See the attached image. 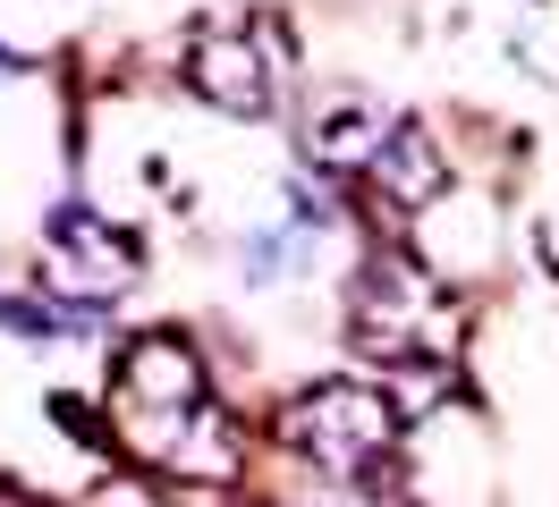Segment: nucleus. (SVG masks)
Wrapping results in <instances>:
<instances>
[{
	"label": "nucleus",
	"mask_w": 559,
	"mask_h": 507,
	"mask_svg": "<svg viewBox=\"0 0 559 507\" xmlns=\"http://www.w3.org/2000/svg\"><path fill=\"white\" fill-rule=\"evenodd\" d=\"M187 85L229 110V119H263L272 110V51L254 26H229V17H204L187 34Z\"/></svg>",
	"instance_id": "39448f33"
},
{
	"label": "nucleus",
	"mask_w": 559,
	"mask_h": 507,
	"mask_svg": "<svg viewBox=\"0 0 559 507\" xmlns=\"http://www.w3.org/2000/svg\"><path fill=\"white\" fill-rule=\"evenodd\" d=\"M348 330H356L365 355H390V364H450L457 304L424 263H407V254L390 245V254H365V270H356Z\"/></svg>",
	"instance_id": "7ed1b4c3"
},
{
	"label": "nucleus",
	"mask_w": 559,
	"mask_h": 507,
	"mask_svg": "<svg viewBox=\"0 0 559 507\" xmlns=\"http://www.w3.org/2000/svg\"><path fill=\"white\" fill-rule=\"evenodd\" d=\"M136 270H144V254L128 229H110L94 212H76V203L43 220V279L69 304H119L136 288Z\"/></svg>",
	"instance_id": "20e7f679"
},
{
	"label": "nucleus",
	"mask_w": 559,
	"mask_h": 507,
	"mask_svg": "<svg viewBox=\"0 0 559 507\" xmlns=\"http://www.w3.org/2000/svg\"><path fill=\"white\" fill-rule=\"evenodd\" d=\"M373 186H382L390 203H407V212L450 186V153H432V128H424V119L382 128V144H373Z\"/></svg>",
	"instance_id": "423d86ee"
},
{
	"label": "nucleus",
	"mask_w": 559,
	"mask_h": 507,
	"mask_svg": "<svg viewBox=\"0 0 559 507\" xmlns=\"http://www.w3.org/2000/svg\"><path fill=\"white\" fill-rule=\"evenodd\" d=\"M0 507H43V499H26V491H9V482H0Z\"/></svg>",
	"instance_id": "0eeeda50"
},
{
	"label": "nucleus",
	"mask_w": 559,
	"mask_h": 507,
	"mask_svg": "<svg viewBox=\"0 0 559 507\" xmlns=\"http://www.w3.org/2000/svg\"><path fill=\"white\" fill-rule=\"evenodd\" d=\"M280 439L322 482H373L399 457L407 423H399L390 389H373V381H314V389H297V398L280 406Z\"/></svg>",
	"instance_id": "f03ea898"
},
{
	"label": "nucleus",
	"mask_w": 559,
	"mask_h": 507,
	"mask_svg": "<svg viewBox=\"0 0 559 507\" xmlns=\"http://www.w3.org/2000/svg\"><path fill=\"white\" fill-rule=\"evenodd\" d=\"M110 406L128 423V448L170 473H229V432L212 414L204 355L178 330H144L110 364Z\"/></svg>",
	"instance_id": "f257e3e1"
}]
</instances>
